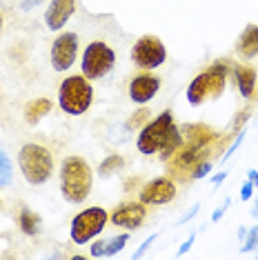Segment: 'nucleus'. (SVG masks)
Listing matches in <instances>:
<instances>
[{"label":"nucleus","instance_id":"nucleus-1","mask_svg":"<svg viewBox=\"0 0 258 260\" xmlns=\"http://www.w3.org/2000/svg\"><path fill=\"white\" fill-rule=\"evenodd\" d=\"M93 185V174L91 167L83 158L69 156L62 160L60 167V191L62 198L72 205H80L89 198Z\"/></svg>","mask_w":258,"mask_h":260},{"label":"nucleus","instance_id":"nucleus-2","mask_svg":"<svg viewBox=\"0 0 258 260\" xmlns=\"http://www.w3.org/2000/svg\"><path fill=\"white\" fill-rule=\"evenodd\" d=\"M227 60H216L212 62V67L207 72L198 74L196 78L189 82L187 87V103L191 107H201L207 100H218L225 91V85H227Z\"/></svg>","mask_w":258,"mask_h":260},{"label":"nucleus","instance_id":"nucleus-3","mask_svg":"<svg viewBox=\"0 0 258 260\" xmlns=\"http://www.w3.org/2000/svg\"><path fill=\"white\" fill-rule=\"evenodd\" d=\"M18 165L29 185H45L54 174V158L51 151L43 145L29 143L22 145L18 151Z\"/></svg>","mask_w":258,"mask_h":260},{"label":"nucleus","instance_id":"nucleus-4","mask_svg":"<svg viewBox=\"0 0 258 260\" xmlns=\"http://www.w3.org/2000/svg\"><path fill=\"white\" fill-rule=\"evenodd\" d=\"M93 87L85 76H69L62 80L60 91H58V105L64 114L69 116H83L91 107Z\"/></svg>","mask_w":258,"mask_h":260},{"label":"nucleus","instance_id":"nucleus-5","mask_svg":"<svg viewBox=\"0 0 258 260\" xmlns=\"http://www.w3.org/2000/svg\"><path fill=\"white\" fill-rule=\"evenodd\" d=\"M114 64H116V51L111 49L107 43L96 40V43L87 45V49L83 51V62H80V67H83V76L87 80L105 78V76L114 69Z\"/></svg>","mask_w":258,"mask_h":260},{"label":"nucleus","instance_id":"nucleus-6","mask_svg":"<svg viewBox=\"0 0 258 260\" xmlns=\"http://www.w3.org/2000/svg\"><path fill=\"white\" fill-rule=\"evenodd\" d=\"M174 125V114L172 111H163L158 118H154L151 122H147L143 129H140L138 138H136V147L143 156H151V153L160 151V147L165 145L169 129Z\"/></svg>","mask_w":258,"mask_h":260},{"label":"nucleus","instance_id":"nucleus-7","mask_svg":"<svg viewBox=\"0 0 258 260\" xmlns=\"http://www.w3.org/2000/svg\"><path fill=\"white\" fill-rule=\"evenodd\" d=\"M107 220H109V214L103 207H89V209L76 214V218L72 220L69 236H72V240L76 245H87L91 238H96L103 232Z\"/></svg>","mask_w":258,"mask_h":260},{"label":"nucleus","instance_id":"nucleus-8","mask_svg":"<svg viewBox=\"0 0 258 260\" xmlns=\"http://www.w3.org/2000/svg\"><path fill=\"white\" fill-rule=\"evenodd\" d=\"M212 153V145L207 147H185L180 145L172 156L167 158V171L176 178H191L194 169L198 167L203 160H209Z\"/></svg>","mask_w":258,"mask_h":260},{"label":"nucleus","instance_id":"nucleus-9","mask_svg":"<svg viewBox=\"0 0 258 260\" xmlns=\"http://www.w3.org/2000/svg\"><path fill=\"white\" fill-rule=\"evenodd\" d=\"M132 60L140 69H156L167 60V49L156 36H143L132 49Z\"/></svg>","mask_w":258,"mask_h":260},{"label":"nucleus","instance_id":"nucleus-10","mask_svg":"<svg viewBox=\"0 0 258 260\" xmlns=\"http://www.w3.org/2000/svg\"><path fill=\"white\" fill-rule=\"evenodd\" d=\"M76 56H78V36L72 31L60 34L51 45V67L56 72H67L76 62Z\"/></svg>","mask_w":258,"mask_h":260},{"label":"nucleus","instance_id":"nucleus-11","mask_svg":"<svg viewBox=\"0 0 258 260\" xmlns=\"http://www.w3.org/2000/svg\"><path fill=\"white\" fill-rule=\"evenodd\" d=\"M176 198V185L169 178H154L140 189V203L145 205H167Z\"/></svg>","mask_w":258,"mask_h":260},{"label":"nucleus","instance_id":"nucleus-12","mask_svg":"<svg viewBox=\"0 0 258 260\" xmlns=\"http://www.w3.org/2000/svg\"><path fill=\"white\" fill-rule=\"evenodd\" d=\"M145 216H147V209H145V203H122L116 207V211L111 214V222L116 227H122V229H138L140 224L145 222Z\"/></svg>","mask_w":258,"mask_h":260},{"label":"nucleus","instance_id":"nucleus-13","mask_svg":"<svg viewBox=\"0 0 258 260\" xmlns=\"http://www.w3.org/2000/svg\"><path fill=\"white\" fill-rule=\"evenodd\" d=\"M158 89H160V80L145 72V74L134 76V80L129 82V98L136 105H147L158 93Z\"/></svg>","mask_w":258,"mask_h":260},{"label":"nucleus","instance_id":"nucleus-14","mask_svg":"<svg viewBox=\"0 0 258 260\" xmlns=\"http://www.w3.org/2000/svg\"><path fill=\"white\" fill-rule=\"evenodd\" d=\"M76 11V0H51L45 11V22L51 31H60Z\"/></svg>","mask_w":258,"mask_h":260},{"label":"nucleus","instance_id":"nucleus-15","mask_svg":"<svg viewBox=\"0 0 258 260\" xmlns=\"http://www.w3.org/2000/svg\"><path fill=\"white\" fill-rule=\"evenodd\" d=\"M180 134H183L185 147H207L218 138V134H216L212 127L201 125V122H196V125H185L180 129Z\"/></svg>","mask_w":258,"mask_h":260},{"label":"nucleus","instance_id":"nucleus-16","mask_svg":"<svg viewBox=\"0 0 258 260\" xmlns=\"http://www.w3.org/2000/svg\"><path fill=\"white\" fill-rule=\"evenodd\" d=\"M232 74H234V80H236V87L240 91L243 98H251L256 91V69L254 67H247V64H232Z\"/></svg>","mask_w":258,"mask_h":260},{"label":"nucleus","instance_id":"nucleus-17","mask_svg":"<svg viewBox=\"0 0 258 260\" xmlns=\"http://www.w3.org/2000/svg\"><path fill=\"white\" fill-rule=\"evenodd\" d=\"M236 49L243 58H254L258 54V25H247L243 29Z\"/></svg>","mask_w":258,"mask_h":260},{"label":"nucleus","instance_id":"nucleus-18","mask_svg":"<svg viewBox=\"0 0 258 260\" xmlns=\"http://www.w3.org/2000/svg\"><path fill=\"white\" fill-rule=\"evenodd\" d=\"M51 111V100L49 98H34L31 103H27L25 107V120L29 125H36L38 120H43V118Z\"/></svg>","mask_w":258,"mask_h":260},{"label":"nucleus","instance_id":"nucleus-19","mask_svg":"<svg viewBox=\"0 0 258 260\" xmlns=\"http://www.w3.org/2000/svg\"><path fill=\"white\" fill-rule=\"evenodd\" d=\"M18 227H20L22 234L36 236L40 232V216L36 214V211H31V209H22L20 216H18Z\"/></svg>","mask_w":258,"mask_h":260},{"label":"nucleus","instance_id":"nucleus-20","mask_svg":"<svg viewBox=\"0 0 258 260\" xmlns=\"http://www.w3.org/2000/svg\"><path fill=\"white\" fill-rule=\"evenodd\" d=\"M183 145V134H180V127H176L172 125V129H169V136H167V140H165V145L160 147V160H167L172 153L178 149V147Z\"/></svg>","mask_w":258,"mask_h":260},{"label":"nucleus","instance_id":"nucleus-21","mask_svg":"<svg viewBox=\"0 0 258 260\" xmlns=\"http://www.w3.org/2000/svg\"><path fill=\"white\" fill-rule=\"evenodd\" d=\"M122 167H125V160H122V156H118V153H111V156H107L101 162V167H98V174H101L103 178H107L109 174H116V171H120Z\"/></svg>","mask_w":258,"mask_h":260},{"label":"nucleus","instance_id":"nucleus-22","mask_svg":"<svg viewBox=\"0 0 258 260\" xmlns=\"http://www.w3.org/2000/svg\"><path fill=\"white\" fill-rule=\"evenodd\" d=\"M14 180V167H11L9 156L0 149V187H9Z\"/></svg>","mask_w":258,"mask_h":260},{"label":"nucleus","instance_id":"nucleus-23","mask_svg":"<svg viewBox=\"0 0 258 260\" xmlns=\"http://www.w3.org/2000/svg\"><path fill=\"white\" fill-rule=\"evenodd\" d=\"M147 120H149V109H138L136 114H132L129 116V120H127V132H134V129H143L145 125H147Z\"/></svg>","mask_w":258,"mask_h":260},{"label":"nucleus","instance_id":"nucleus-24","mask_svg":"<svg viewBox=\"0 0 258 260\" xmlns=\"http://www.w3.org/2000/svg\"><path fill=\"white\" fill-rule=\"evenodd\" d=\"M127 242H129V234H120L111 240H105V256H116Z\"/></svg>","mask_w":258,"mask_h":260},{"label":"nucleus","instance_id":"nucleus-25","mask_svg":"<svg viewBox=\"0 0 258 260\" xmlns=\"http://www.w3.org/2000/svg\"><path fill=\"white\" fill-rule=\"evenodd\" d=\"M258 247V224L254 229H251V232H247V236H245L243 238V253H247V251H251V249H256Z\"/></svg>","mask_w":258,"mask_h":260},{"label":"nucleus","instance_id":"nucleus-26","mask_svg":"<svg viewBox=\"0 0 258 260\" xmlns=\"http://www.w3.org/2000/svg\"><path fill=\"white\" fill-rule=\"evenodd\" d=\"M249 116H251V109L249 107H245V109H240L236 116H234V120H232V132H240V129L245 127V122L249 120Z\"/></svg>","mask_w":258,"mask_h":260},{"label":"nucleus","instance_id":"nucleus-27","mask_svg":"<svg viewBox=\"0 0 258 260\" xmlns=\"http://www.w3.org/2000/svg\"><path fill=\"white\" fill-rule=\"evenodd\" d=\"M243 138H245V129H240V132H238V136H236V140H234V143H232V147H230V149L225 151V156H222V162H225V160H230V156H232V153L236 151L240 145H243Z\"/></svg>","mask_w":258,"mask_h":260},{"label":"nucleus","instance_id":"nucleus-28","mask_svg":"<svg viewBox=\"0 0 258 260\" xmlns=\"http://www.w3.org/2000/svg\"><path fill=\"white\" fill-rule=\"evenodd\" d=\"M209 169H212V160H203V162L198 165L196 169H194L191 178H205V176L209 174Z\"/></svg>","mask_w":258,"mask_h":260},{"label":"nucleus","instance_id":"nucleus-29","mask_svg":"<svg viewBox=\"0 0 258 260\" xmlns=\"http://www.w3.org/2000/svg\"><path fill=\"white\" fill-rule=\"evenodd\" d=\"M251 196H254V182L247 180L243 187H240V200H243V203H247Z\"/></svg>","mask_w":258,"mask_h":260},{"label":"nucleus","instance_id":"nucleus-30","mask_svg":"<svg viewBox=\"0 0 258 260\" xmlns=\"http://www.w3.org/2000/svg\"><path fill=\"white\" fill-rule=\"evenodd\" d=\"M156 238H158V234H151V236H149V238H147V240H145V242H143V245H140V247H138V251H136V253H134V258H140V256H143V253H145V251H147V249H149V245H151V242H154Z\"/></svg>","mask_w":258,"mask_h":260},{"label":"nucleus","instance_id":"nucleus-31","mask_svg":"<svg viewBox=\"0 0 258 260\" xmlns=\"http://www.w3.org/2000/svg\"><path fill=\"white\" fill-rule=\"evenodd\" d=\"M91 256L93 258H101V256H105V240H96L91 245Z\"/></svg>","mask_w":258,"mask_h":260},{"label":"nucleus","instance_id":"nucleus-32","mask_svg":"<svg viewBox=\"0 0 258 260\" xmlns=\"http://www.w3.org/2000/svg\"><path fill=\"white\" fill-rule=\"evenodd\" d=\"M230 203H232V200H230V198H227V200H225V203H222V207H220V209H216V211H214V214H212V222H218V220H220V218H222V216H225V209H227V207H230Z\"/></svg>","mask_w":258,"mask_h":260},{"label":"nucleus","instance_id":"nucleus-33","mask_svg":"<svg viewBox=\"0 0 258 260\" xmlns=\"http://www.w3.org/2000/svg\"><path fill=\"white\" fill-rule=\"evenodd\" d=\"M194 240H196V236H189V238H187L185 242H183V245H180V249H178V253H176V256H183V253H187V251H189V247L194 245Z\"/></svg>","mask_w":258,"mask_h":260},{"label":"nucleus","instance_id":"nucleus-34","mask_svg":"<svg viewBox=\"0 0 258 260\" xmlns=\"http://www.w3.org/2000/svg\"><path fill=\"white\" fill-rule=\"evenodd\" d=\"M198 209H201V205H194L191 209H189V211H187V214L183 216V220H180V222H187V220H191V218L196 216V211H198Z\"/></svg>","mask_w":258,"mask_h":260},{"label":"nucleus","instance_id":"nucleus-35","mask_svg":"<svg viewBox=\"0 0 258 260\" xmlns=\"http://www.w3.org/2000/svg\"><path fill=\"white\" fill-rule=\"evenodd\" d=\"M40 3H43V0H25V3L20 5V9L22 11H29L31 7H36V5H40Z\"/></svg>","mask_w":258,"mask_h":260},{"label":"nucleus","instance_id":"nucleus-36","mask_svg":"<svg viewBox=\"0 0 258 260\" xmlns=\"http://www.w3.org/2000/svg\"><path fill=\"white\" fill-rule=\"evenodd\" d=\"M247 180H251V182H254V187H258V171L251 169L249 174H247Z\"/></svg>","mask_w":258,"mask_h":260},{"label":"nucleus","instance_id":"nucleus-37","mask_svg":"<svg viewBox=\"0 0 258 260\" xmlns=\"http://www.w3.org/2000/svg\"><path fill=\"white\" fill-rule=\"evenodd\" d=\"M225 178H227V174H218V176H214V178H212V182H214V185H220Z\"/></svg>","mask_w":258,"mask_h":260},{"label":"nucleus","instance_id":"nucleus-38","mask_svg":"<svg viewBox=\"0 0 258 260\" xmlns=\"http://www.w3.org/2000/svg\"><path fill=\"white\" fill-rule=\"evenodd\" d=\"M251 216L258 218V196H256V207H254V209H251Z\"/></svg>","mask_w":258,"mask_h":260},{"label":"nucleus","instance_id":"nucleus-39","mask_svg":"<svg viewBox=\"0 0 258 260\" xmlns=\"http://www.w3.org/2000/svg\"><path fill=\"white\" fill-rule=\"evenodd\" d=\"M0 29H3V16H0Z\"/></svg>","mask_w":258,"mask_h":260}]
</instances>
